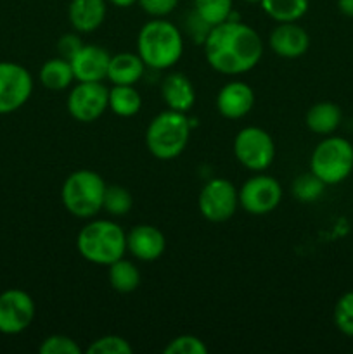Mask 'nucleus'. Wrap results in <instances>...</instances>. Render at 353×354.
I'll return each instance as SVG.
<instances>
[{"instance_id": "nucleus-1", "label": "nucleus", "mask_w": 353, "mask_h": 354, "mask_svg": "<svg viewBox=\"0 0 353 354\" xmlns=\"http://www.w3.org/2000/svg\"><path fill=\"white\" fill-rule=\"evenodd\" d=\"M203 45L208 64L228 76L251 71L263 55V41L256 30L234 19L211 28Z\"/></svg>"}, {"instance_id": "nucleus-2", "label": "nucleus", "mask_w": 353, "mask_h": 354, "mask_svg": "<svg viewBox=\"0 0 353 354\" xmlns=\"http://www.w3.org/2000/svg\"><path fill=\"white\" fill-rule=\"evenodd\" d=\"M137 54L145 68L170 69L183 54V37L179 28L165 17H154L141 28L137 37Z\"/></svg>"}, {"instance_id": "nucleus-3", "label": "nucleus", "mask_w": 353, "mask_h": 354, "mask_svg": "<svg viewBox=\"0 0 353 354\" xmlns=\"http://www.w3.org/2000/svg\"><path fill=\"white\" fill-rule=\"evenodd\" d=\"M76 249L85 261L109 266L127 252V234L114 221L92 220L80 230Z\"/></svg>"}, {"instance_id": "nucleus-4", "label": "nucleus", "mask_w": 353, "mask_h": 354, "mask_svg": "<svg viewBox=\"0 0 353 354\" xmlns=\"http://www.w3.org/2000/svg\"><path fill=\"white\" fill-rule=\"evenodd\" d=\"M190 138V121L185 113L166 109L154 116L145 130V147L161 161L175 159L185 151Z\"/></svg>"}, {"instance_id": "nucleus-5", "label": "nucleus", "mask_w": 353, "mask_h": 354, "mask_svg": "<svg viewBox=\"0 0 353 354\" xmlns=\"http://www.w3.org/2000/svg\"><path fill=\"white\" fill-rule=\"evenodd\" d=\"M106 182L92 169H78L68 175L61 189L62 206L80 220H90L102 211Z\"/></svg>"}, {"instance_id": "nucleus-6", "label": "nucleus", "mask_w": 353, "mask_h": 354, "mask_svg": "<svg viewBox=\"0 0 353 354\" xmlns=\"http://www.w3.org/2000/svg\"><path fill=\"white\" fill-rule=\"evenodd\" d=\"M310 171L325 185H336L348 178L353 171L352 142L327 135L311 152Z\"/></svg>"}, {"instance_id": "nucleus-7", "label": "nucleus", "mask_w": 353, "mask_h": 354, "mask_svg": "<svg viewBox=\"0 0 353 354\" xmlns=\"http://www.w3.org/2000/svg\"><path fill=\"white\" fill-rule=\"evenodd\" d=\"M234 156L249 171L262 173L275 159V144L269 131L260 127H246L235 135Z\"/></svg>"}, {"instance_id": "nucleus-8", "label": "nucleus", "mask_w": 353, "mask_h": 354, "mask_svg": "<svg viewBox=\"0 0 353 354\" xmlns=\"http://www.w3.org/2000/svg\"><path fill=\"white\" fill-rule=\"evenodd\" d=\"M197 207L204 220L224 223L235 214L239 207V190L227 178H213L201 189Z\"/></svg>"}, {"instance_id": "nucleus-9", "label": "nucleus", "mask_w": 353, "mask_h": 354, "mask_svg": "<svg viewBox=\"0 0 353 354\" xmlns=\"http://www.w3.org/2000/svg\"><path fill=\"white\" fill-rule=\"evenodd\" d=\"M282 201V187L279 180L269 175H255L239 189V206L249 214L262 216L275 209Z\"/></svg>"}, {"instance_id": "nucleus-10", "label": "nucleus", "mask_w": 353, "mask_h": 354, "mask_svg": "<svg viewBox=\"0 0 353 354\" xmlns=\"http://www.w3.org/2000/svg\"><path fill=\"white\" fill-rule=\"evenodd\" d=\"M107 99L109 88L102 82H78L68 95V113L80 123H93L109 109Z\"/></svg>"}, {"instance_id": "nucleus-11", "label": "nucleus", "mask_w": 353, "mask_h": 354, "mask_svg": "<svg viewBox=\"0 0 353 354\" xmlns=\"http://www.w3.org/2000/svg\"><path fill=\"white\" fill-rule=\"evenodd\" d=\"M33 92V78L17 62H0V114L21 109Z\"/></svg>"}, {"instance_id": "nucleus-12", "label": "nucleus", "mask_w": 353, "mask_h": 354, "mask_svg": "<svg viewBox=\"0 0 353 354\" xmlns=\"http://www.w3.org/2000/svg\"><path fill=\"white\" fill-rule=\"evenodd\" d=\"M35 318V301L21 289L0 294V334L16 335L26 330Z\"/></svg>"}, {"instance_id": "nucleus-13", "label": "nucleus", "mask_w": 353, "mask_h": 354, "mask_svg": "<svg viewBox=\"0 0 353 354\" xmlns=\"http://www.w3.org/2000/svg\"><path fill=\"white\" fill-rule=\"evenodd\" d=\"M111 54L100 45L83 44L71 59V68L76 82H104L107 78Z\"/></svg>"}, {"instance_id": "nucleus-14", "label": "nucleus", "mask_w": 353, "mask_h": 354, "mask_svg": "<svg viewBox=\"0 0 353 354\" xmlns=\"http://www.w3.org/2000/svg\"><path fill=\"white\" fill-rule=\"evenodd\" d=\"M166 249V239L158 227L137 225L127 234V251L138 261H158Z\"/></svg>"}, {"instance_id": "nucleus-15", "label": "nucleus", "mask_w": 353, "mask_h": 354, "mask_svg": "<svg viewBox=\"0 0 353 354\" xmlns=\"http://www.w3.org/2000/svg\"><path fill=\"white\" fill-rule=\"evenodd\" d=\"M255 106V92L246 82L225 83L217 95V111L227 120H241L248 116Z\"/></svg>"}, {"instance_id": "nucleus-16", "label": "nucleus", "mask_w": 353, "mask_h": 354, "mask_svg": "<svg viewBox=\"0 0 353 354\" xmlns=\"http://www.w3.org/2000/svg\"><path fill=\"white\" fill-rule=\"evenodd\" d=\"M269 47L273 54L284 59H296L307 54L310 37L307 30L296 23H279L269 35Z\"/></svg>"}, {"instance_id": "nucleus-17", "label": "nucleus", "mask_w": 353, "mask_h": 354, "mask_svg": "<svg viewBox=\"0 0 353 354\" xmlns=\"http://www.w3.org/2000/svg\"><path fill=\"white\" fill-rule=\"evenodd\" d=\"M107 14L106 0H71L68 6V19L78 33H92L102 26Z\"/></svg>"}, {"instance_id": "nucleus-18", "label": "nucleus", "mask_w": 353, "mask_h": 354, "mask_svg": "<svg viewBox=\"0 0 353 354\" xmlns=\"http://www.w3.org/2000/svg\"><path fill=\"white\" fill-rule=\"evenodd\" d=\"M161 99L168 109L187 113L196 102V90L183 73H170L161 83Z\"/></svg>"}, {"instance_id": "nucleus-19", "label": "nucleus", "mask_w": 353, "mask_h": 354, "mask_svg": "<svg viewBox=\"0 0 353 354\" xmlns=\"http://www.w3.org/2000/svg\"><path fill=\"white\" fill-rule=\"evenodd\" d=\"M145 64L141 55L134 52H120L111 55L107 80L113 85H135L144 76Z\"/></svg>"}, {"instance_id": "nucleus-20", "label": "nucleus", "mask_w": 353, "mask_h": 354, "mask_svg": "<svg viewBox=\"0 0 353 354\" xmlns=\"http://www.w3.org/2000/svg\"><path fill=\"white\" fill-rule=\"evenodd\" d=\"M341 120L343 113L339 106L334 102H329V100L314 104L307 111V116H305V123H307L308 130L317 135H325V137L338 130Z\"/></svg>"}, {"instance_id": "nucleus-21", "label": "nucleus", "mask_w": 353, "mask_h": 354, "mask_svg": "<svg viewBox=\"0 0 353 354\" xmlns=\"http://www.w3.org/2000/svg\"><path fill=\"white\" fill-rule=\"evenodd\" d=\"M38 78L42 85L51 92H62L75 82V73H73L71 62L57 55L42 64Z\"/></svg>"}, {"instance_id": "nucleus-22", "label": "nucleus", "mask_w": 353, "mask_h": 354, "mask_svg": "<svg viewBox=\"0 0 353 354\" xmlns=\"http://www.w3.org/2000/svg\"><path fill=\"white\" fill-rule=\"evenodd\" d=\"M260 6L275 23H296L307 14L310 0H262Z\"/></svg>"}, {"instance_id": "nucleus-23", "label": "nucleus", "mask_w": 353, "mask_h": 354, "mask_svg": "<svg viewBox=\"0 0 353 354\" xmlns=\"http://www.w3.org/2000/svg\"><path fill=\"white\" fill-rule=\"evenodd\" d=\"M109 286L120 294H130L141 286V272L135 266V263L128 259L120 258L118 261L111 263L109 272H107Z\"/></svg>"}, {"instance_id": "nucleus-24", "label": "nucleus", "mask_w": 353, "mask_h": 354, "mask_svg": "<svg viewBox=\"0 0 353 354\" xmlns=\"http://www.w3.org/2000/svg\"><path fill=\"white\" fill-rule=\"evenodd\" d=\"M107 106L116 116L130 118L141 111L142 97L134 85H113L109 88Z\"/></svg>"}, {"instance_id": "nucleus-25", "label": "nucleus", "mask_w": 353, "mask_h": 354, "mask_svg": "<svg viewBox=\"0 0 353 354\" xmlns=\"http://www.w3.org/2000/svg\"><path fill=\"white\" fill-rule=\"evenodd\" d=\"M324 190L325 183L311 171L298 175L293 180V185H291V192H293L294 199L305 204L317 203L322 197V194H324Z\"/></svg>"}, {"instance_id": "nucleus-26", "label": "nucleus", "mask_w": 353, "mask_h": 354, "mask_svg": "<svg viewBox=\"0 0 353 354\" xmlns=\"http://www.w3.org/2000/svg\"><path fill=\"white\" fill-rule=\"evenodd\" d=\"M134 207V197H132L130 190L125 189L123 185H107L106 192H104L102 201V211H106L111 216H125Z\"/></svg>"}, {"instance_id": "nucleus-27", "label": "nucleus", "mask_w": 353, "mask_h": 354, "mask_svg": "<svg viewBox=\"0 0 353 354\" xmlns=\"http://www.w3.org/2000/svg\"><path fill=\"white\" fill-rule=\"evenodd\" d=\"M232 0H194V12L210 26L224 23L232 16Z\"/></svg>"}, {"instance_id": "nucleus-28", "label": "nucleus", "mask_w": 353, "mask_h": 354, "mask_svg": "<svg viewBox=\"0 0 353 354\" xmlns=\"http://www.w3.org/2000/svg\"><path fill=\"white\" fill-rule=\"evenodd\" d=\"M334 324L341 334L353 337V290L343 294L336 303Z\"/></svg>"}, {"instance_id": "nucleus-29", "label": "nucleus", "mask_w": 353, "mask_h": 354, "mask_svg": "<svg viewBox=\"0 0 353 354\" xmlns=\"http://www.w3.org/2000/svg\"><path fill=\"white\" fill-rule=\"evenodd\" d=\"M132 349L130 342L123 339L121 335H104V337L96 339L92 344L87 348V354H130Z\"/></svg>"}, {"instance_id": "nucleus-30", "label": "nucleus", "mask_w": 353, "mask_h": 354, "mask_svg": "<svg viewBox=\"0 0 353 354\" xmlns=\"http://www.w3.org/2000/svg\"><path fill=\"white\" fill-rule=\"evenodd\" d=\"M165 354H206L208 348L204 344V341H201L199 337L190 334L179 335V337L172 339L168 344L163 349Z\"/></svg>"}, {"instance_id": "nucleus-31", "label": "nucleus", "mask_w": 353, "mask_h": 354, "mask_svg": "<svg viewBox=\"0 0 353 354\" xmlns=\"http://www.w3.org/2000/svg\"><path fill=\"white\" fill-rule=\"evenodd\" d=\"M40 354H80L82 349L76 344V341H73L71 337L62 334H54L48 335L47 339H44V342L38 348Z\"/></svg>"}, {"instance_id": "nucleus-32", "label": "nucleus", "mask_w": 353, "mask_h": 354, "mask_svg": "<svg viewBox=\"0 0 353 354\" xmlns=\"http://www.w3.org/2000/svg\"><path fill=\"white\" fill-rule=\"evenodd\" d=\"M141 9L151 17H166L179 6V0H137Z\"/></svg>"}, {"instance_id": "nucleus-33", "label": "nucleus", "mask_w": 353, "mask_h": 354, "mask_svg": "<svg viewBox=\"0 0 353 354\" xmlns=\"http://www.w3.org/2000/svg\"><path fill=\"white\" fill-rule=\"evenodd\" d=\"M83 47V41L80 38V33H64L57 41V54L59 57L66 59V61H71L76 55V52Z\"/></svg>"}, {"instance_id": "nucleus-34", "label": "nucleus", "mask_w": 353, "mask_h": 354, "mask_svg": "<svg viewBox=\"0 0 353 354\" xmlns=\"http://www.w3.org/2000/svg\"><path fill=\"white\" fill-rule=\"evenodd\" d=\"M185 26H187V33L192 37V40L196 41V44H204L208 33H210V30L213 28V26H210V24H208L203 17L197 16L194 10H192V14L187 17Z\"/></svg>"}, {"instance_id": "nucleus-35", "label": "nucleus", "mask_w": 353, "mask_h": 354, "mask_svg": "<svg viewBox=\"0 0 353 354\" xmlns=\"http://www.w3.org/2000/svg\"><path fill=\"white\" fill-rule=\"evenodd\" d=\"M338 9L345 16L353 17V0H338Z\"/></svg>"}, {"instance_id": "nucleus-36", "label": "nucleus", "mask_w": 353, "mask_h": 354, "mask_svg": "<svg viewBox=\"0 0 353 354\" xmlns=\"http://www.w3.org/2000/svg\"><path fill=\"white\" fill-rule=\"evenodd\" d=\"M114 7H120V9H127V7H132L134 3H137V0H109Z\"/></svg>"}, {"instance_id": "nucleus-37", "label": "nucleus", "mask_w": 353, "mask_h": 354, "mask_svg": "<svg viewBox=\"0 0 353 354\" xmlns=\"http://www.w3.org/2000/svg\"><path fill=\"white\" fill-rule=\"evenodd\" d=\"M244 2H248V3H262V0H244Z\"/></svg>"}]
</instances>
